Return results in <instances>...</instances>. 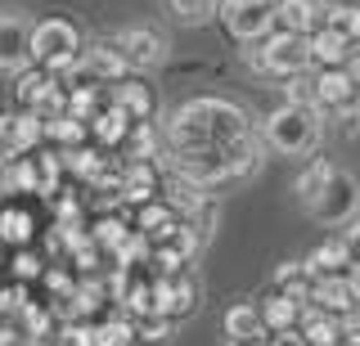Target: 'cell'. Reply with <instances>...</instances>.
<instances>
[{
	"label": "cell",
	"instance_id": "obj_33",
	"mask_svg": "<svg viewBox=\"0 0 360 346\" xmlns=\"http://www.w3.org/2000/svg\"><path fill=\"white\" fill-rule=\"evenodd\" d=\"M270 342H275V346H307V338H302V328H292V333H275Z\"/></svg>",
	"mask_w": 360,
	"mask_h": 346
},
{
	"label": "cell",
	"instance_id": "obj_9",
	"mask_svg": "<svg viewBox=\"0 0 360 346\" xmlns=\"http://www.w3.org/2000/svg\"><path fill=\"white\" fill-rule=\"evenodd\" d=\"M32 36H37V23H27L18 9H9L5 23H0V63H5L9 81H18V76L27 72V63H32Z\"/></svg>",
	"mask_w": 360,
	"mask_h": 346
},
{
	"label": "cell",
	"instance_id": "obj_20",
	"mask_svg": "<svg viewBox=\"0 0 360 346\" xmlns=\"http://www.w3.org/2000/svg\"><path fill=\"white\" fill-rule=\"evenodd\" d=\"M302 338H307V346H342V315H324V310L307 306Z\"/></svg>",
	"mask_w": 360,
	"mask_h": 346
},
{
	"label": "cell",
	"instance_id": "obj_25",
	"mask_svg": "<svg viewBox=\"0 0 360 346\" xmlns=\"http://www.w3.org/2000/svg\"><path fill=\"white\" fill-rule=\"evenodd\" d=\"M140 342L135 333V315H104L95 319V346H131Z\"/></svg>",
	"mask_w": 360,
	"mask_h": 346
},
{
	"label": "cell",
	"instance_id": "obj_7",
	"mask_svg": "<svg viewBox=\"0 0 360 346\" xmlns=\"http://www.w3.org/2000/svg\"><path fill=\"white\" fill-rule=\"evenodd\" d=\"M311 95H315V108H320V113L342 117V113H352L360 104V81L347 68H315Z\"/></svg>",
	"mask_w": 360,
	"mask_h": 346
},
{
	"label": "cell",
	"instance_id": "obj_28",
	"mask_svg": "<svg viewBox=\"0 0 360 346\" xmlns=\"http://www.w3.org/2000/svg\"><path fill=\"white\" fill-rule=\"evenodd\" d=\"M32 229H37V216H27L22 207H9L5 211V239L22 248V243H32Z\"/></svg>",
	"mask_w": 360,
	"mask_h": 346
},
{
	"label": "cell",
	"instance_id": "obj_32",
	"mask_svg": "<svg viewBox=\"0 0 360 346\" xmlns=\"http://www.w3.org/2000/svg\"><path fill=\"white\" fill-rule=\"evenodd\" d=\"M342 243H347V252H352V265H356V261H360V216L342 229Z\"/></svg>",
	"mask_w": 360,
	"mask_h": 346
},
{
	"label": "cell",
	"instance_id": "obj_6",
	"mask_svg": "<svg viewBox=\"0 0 360 346\" xmlns=\"http://www.w3.org/2000/svg\"><path fill=\"white\" fill-rule=\"evenodd\" d=\"M307 211L320 220V225H352V220L360 216V185H356V175L338 166L329 189H324V194L315 198V207H307Z\"/></svg>",
	"mask_w": 360,
	"mask_h": 346
},
{
	"label": "cell",
	"instance_id": "obj_2",
	"mask_svg": "<svg viewBox=\"0 0 360 346\" xmlns=\"http://www.w3.org/2000/svg\"><path fill=\"white\" fill-rule=\"evenodd\" d=\"M324 113L315 104H297V99H288V104H279L275 113L266 117L262 135L275 153H284V158H307L315 153V144L324 135Z\"/></svg>",
	"mask_w": 360,
	"mask_h": 346
},
{
	"label": "cell",
	"instance_id": "obj_1",
	"mask_svg": "<svg viewBox=\"0 0 360 346\" xmlns=\"http://www.w3.org/2000/svg\"><path fill=\"white\" fill-rule=\"evenodd\" d=\"M167 153H207L225 158L234 175H252L262 166V140L234 99L198 95L167 113Z\"/></svg>",
	"mask_w": 360,
	"mask_h": 346
},
{
	"label": "cell",
	"instance_id": "obj_8",
	"mask_svg": "<svg viewBox=\"0 0 360 346\" xmlns=\"http://www.w3.org/2000/svg\"><path fill=\"white\" fill-rule=\"evenodd\" d=\"M198 297H202V288H198V274L189 270H158V310L162 315H172V319H189L198 310Z\"/></svg>",
	"mask_w": 360,
	"mask_h": 346
},
{
	"label": "cell",
	"instance_id": "obj_10",
	"mask_svg": "<svg viewBox=\"0 0 360 346\" xmlns=\"http://www.w3.org/2000/svg\"><path fill=\"white\" fill-rule=\"evenodd\" d=\"M41 140H45V117L27 113V108H9V117H5V162L22 158V153H37Z\"/></svg>",
	"mask_w": 360,
	"mask_h": 346
},
{
	"label": "cell",
	"instance_id": "obj_23",
	"mask_svg": "<svg viewBox=\"0 0 360 346\" xmlns=\"http://www.w3.org/2000/svg\"><path fill=\"white\" fill-rule=\"evenodd\" d=\"M131 126H135V121L122 113L117 104H112V108H104V113L90 121V135H95L99 144H112V149H122V144H127V135H131Z\"/></svg>",
	"mask_w": 360,
	"mask_h": 346
},
{
	"label": "cell",
	"instance_id": "obj_5",
	"mask_svg": "<svg viewBox=\"0 0 360 346\" xmlns=\"http://www.w3.org/2000/svg\"><path fill=\"white\" fill-rule=\"evenodd\" d=\"M275 5L279 0H221V23L230 27L234 41L257 46L275 32Z\"/></svg>",
	"mask_w": 360,
	"mask_h": 346
},
{
	"label": "cell",
	"instance_id": "obj_29",
	"mask_svg": "<svg viewBox=\"0 0 360 346\" xmlns=\"http://www.w3.org/2000/svg\"><path fill=\"white\" fill-rule=\"evenodd\" d=\"M50 346H95V324L77 319V324H63L59 333H54Z\"/></svg>",
	"mask_w": 360,
	"mask_h": 346
},
{
	"label": "cell",
	"instance_id": "obj_21",
	"mask_svg": "<svg viewBox=\"0 0 360 346\" xmlns=\"http://www.w3.org/2000/svg\"><path fill=\"white\" fill-rule=\"evenodd\" d=\"M311 54H315V68H347L352 41L329 32V27H320V32H311Z\"/></svg>",
	"mask_w": 360,
	"mask_h": 346
},
{
	"label": "cell",
	"instance_id": "obj_4",
	"mask_svg": "<svg viewBox=\"0 0 360 346\" xmlns=\"http://www.w3.org/2000/svg\"><path fill=\"white\" fill-rule=\"evenodd\" d=\"M86 36L77 32V23H68V18H45L37 23V36H32V63L54 76L72 72L77 63H86Z\"/></svg>",
	"mask_w": 360,
	"mask_h": 346
},
{
	"label": "cell",
	"instance_id": "obj_30",
	"mask_svg": "<svg viewBox=\"0 0 360 346\" xmlns=\"http://www.w3.org/2000/svg\"><path fill=\"white\" fill-rule=\"evenodd\" d=\"M45 270H50V265H45L37 252H18L14 256V279H18V284H27V279H45Z\"/></svg>",
	"mask_w": 360,
	"mask_h": 346
},
{
	"label": "cell",
	"instance_id": "obj_12",
	"mask_svg": "<svg viewBox=\"0 0 360 346\" xmlns=\"http://www.w3.org/2000/svg\"><path fill=\"white\" fill-rule=\"evenodd\" d=\"M225 338L230 346H248V342H270V328L262 319V306L257 301H234L230 310H225Z\"/></svg>",
	"mask_w": 360,
	"mask_h": 346
},
{
	"label": "cell",
	"instance_id": "obj_24",
	"mask_svg": "<svg viewBox=\"0 0 360 346\" xmlns=\"http://www.w3.org/2000/svg\"><path fill=\"white\" fill-rule=\"evenodd\" d=\"M338 175V166L333 162H324V158H315L307 171L297 175V198H302V207H315V198L329 189V180Z\"/></svg>",
	"mask_w": 360,
	"mask_h": 346
},
{
	"label": "cell",
	"instance_id": "obj_11",
	"mask_svg": "<svg viewBox=\"0 0 360 346\" xmlns=\"http://www.w3.org/2000/svg\"><path fill=\"white\" fill-rule=\"evenodd\" d=\"M112 46L122 50V59H127V63H131L135 72H144V68H153V63L162 59L167 41L158 36L153 27H122L117 36H112Z\"/></svg>",
	"mask_w": 360,
	"mask_h": 346
},
{
	"label": "cell",
	"instance_id": "obj_16",
	"mask_svg": "<svg viewBox=\"0 0 360 346\" xmlns=\"http://www.w3.org/2000/svg\"><path fill=\"white\" fill-rule=\"evenodd\" d=\"M320 0H279L275 5V32H297V36H311L320 27Z\"/></svg>",
	"mask_w": 360,
	"mask_h": 346
},
{
	"label": "cell",
	"instance_id": "obj_27",
	"mask_svg": "<svg viewBox=\"0 0 360 346\" xmlns=\"http://www.w3.org/2000/svg\"><path fill=\"white\" fill-rule=\"evenodd\" d=\"M172 328H176V319L172 315H140L135 319V333H140V342H153V346H162V342H172Z\"/></svg>",
	"mask_w": 360,
	"mask_h": 346
},
{
	"label": "cell",
	"instance_id": "obj_34",
	"mask_svg": "<svg viewBox=\"0 0 360 346\" xmlns=\"http://www.w3.org/2000/svg\"><path fill=\"white\" fill-rule=\"evenodd\" d=\"M347 279H352V288H356V301H360V261L352 265V270H347Z\"/></svg>",
	"mask_w": 360,
	"mask_h": 346
},
{
	"label": "cell",
	"instance_id": "obj_19",
	"mask_svg": "<svg viewBox=\"0 0 360 346\" xmlns=\"http://www.w3.org/2000/svg\"><path fill=\"white\" fill-rule=\"evenodd\" d=\"M275 288L292 301H302V306H311V288H315V274L307 261H284L275 265Z\"/></svg>",
	"mask_w": 360,
	"mask_h": 346
},
{
	"label": "cell",
	"instance_id": "obj_22",
	"mask_svg": "<svg viewBox=\"0 0 360 346\" xmlns=\"http://www.w3.org/2000/svg\"><path fill=\"white\" fill-rule=\"evenodd\" d=\"M307 265H311V274H347L352 270V252H347L342 234L329 239V243H320V248L307 256Z\"/></svg>",
	"mask_w": 360,
	"mask_h": 346
},
{
	"label": "cell",
	"instance_id": "obj_31",
	"mask_svg": "<svg viewBox=\"0 0 360 346\" xmlns=\"http://www.w3.org/2000/svg\"><path fill=\"white\" fill-rule=\"evenodd\" d=\"M342 346H360V306L342 315Z\"/></svg>",
	"mask_w": 360,
	"mask_h": 346
},
{
	"label": "cell",
	"instance_id": "obj_13",
	"mask_svg": "<svg viewBox=\"0 0 360 346\" xmlns=\"http://www.w3.org/2000/svg\"><path fill=\"white\" fill-rule=\"evenodd\" d=\"M311 306L324 310V315H352L360 301H356V288H352V279H347V274H315Z\"/></svg>",
	"mask_w": 360,
	"mask_h": 346
},
{
	"label": "cell",
	"instance_id": "obj_14",
	"mask_svg": "<svg viewBox=\"0 0 360 346\" xmlns=\"http://www.w3.org/2000/svg\"><path fill=\"white\" fill-rule=\"evenodd\" d=\"M112 104L127 113L135 126H149L153 113H158V95H153V86H144L140 76H127V81H117L112 86Z\"/></svg>",
	"mask_w": 360,
	"mask_h": 346
},
{
	"label": "cell",
	"instance_id": "obj_35",
	"mask_svg": "<svg viewBox=\"0 0 360 346\" xmlns=\"http://www.w3.org/2000/svg\"><path fill=\"white\" fill-rule=\"evenodd\" d=\"M248 346H275V342H248Z\"/></svg>",
	"mask_w": 360,
	"mask_h": 346
},
{
	"label": "cell",
	"instance_id": "obj_3",
	"mask_svg": "<svg viewBox=\"0 0 360 346\" xmlns=\"http://www.w3.org/2000/svg\"><path fill=\"white\" fill-rule=\"evenodd\" d=\"M243 59L252 63L257 72L266 76H284V81H297L315 68V54H311V36H297V32H270L266 41L243 50Z\"/></svg>",
	"mask_w": 360,
	"mask_h": 346
},
{
	"label": "cell",
	"instance_id": "obj_26",
	"mask_svg": "<svg viewBox=\"0 0 360 346\" xmlns=\"http://www.w3.org/2000/svg\"><path fill=\"white\" fill-rule=\"evenodd\" d=\"M167 14L185 27H198V23H212L221 14V0H167Z\"/></svg>",
	"mask_w": 360,
	"mask_h": 346
},
{
	"label": "cell",
	"instance_id": "obj_15",
	"mask_svg": "<svg viewBox=\"0 0 360 346\" xmlns=\"http://www.w3.org/2000/svg\"><path fill=\"white\" fill-rule=\"evenodd\" d=\"M257 306H262V319H266L270 338H275V333L302 328V315H307V306H302V301H292V297H284L279 288H270V293L257 301Z\"/></svg>",
	"mask_w": 360,
	"mask_h": 346
},
{
	"label": "cell",
	"instance_id": "obj_18",
	"mask_svg": "<svg viewBox=\"0 0 360 346\" xmlns=\"http://www.w3.org/2000/svg\"><path fill=\"white\" fill-rule=\"evenodd\" d=\"M320 27H329L347 41H360V0H329V5L320 9Z\"/></svg>",
	"mask_w": 360,
	"mask_h": 346
},
{
	"label": "cell",
	"instance_id": "obj_17",
	"mask_svg": "<svg viewBox=\"0 0 360 346\" xmlns=\"http://www.w3.org/2000/svg\"><path fill=\"white\" fill-rule=\"evenodd\" d=\"M86 68L99 76L104 86H117V81H127V72H131V63L122 59V50L112 46V41H95V46L86 50Z\"/></svg>",
	"mask_w": 360,
	"mask_h": 346
}]
</instances>
